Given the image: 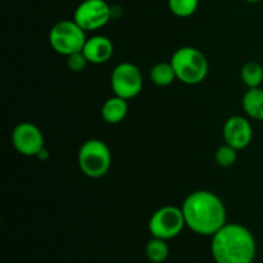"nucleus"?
Here are the masks:
<instances>
[{"label": "nucleus", "mask_w": 263, "mask_h": 263, "mask_svg": "<svg viewBox=\"0 0 263 263\" xmlns=\"http://www.w3.org/2000/svg\"><path fill=\"white\" fill-rule=\"evenodd\" d=\"M185 223L193 233L213 236L226 225V207L221 198L208 190H195L185 198L181 205Z\"/></svg>", "instance_id": "f257e3e1"}, {"label": "nucleus", "mask_w": 263, "mask_h": 263, "mask_svg": "<svg viewBox=\"0 0 263 263\" xmlns=\"http://www.w3.org/2000/svg\"><path fill=\"white\" fill-rule=\"evenodd\" d=\"M211 238V253L216 263H253L256 259V239L240 223H226Z\"/></svg>", "instance_id": "f03ea898"}, {"label": "nucleus", "mask_w": 263, "mask_h": 263, "mask_svg": "<svg viewBox=\"0 0 263 263\" xmlns=\"http://www.w3.org/2000/svg\"><path fill=\"white\" fill-rule=\"evenodd\" d=\"M176 79L185 85H198L208 74V61L204 54L194 46L179 48L171 57Z\"/></svg>", "instance_id": "7ed1b4c3"}, {"label": "nucleus", "mask_w": 263, "mask_h": 263, "mask_svg": "<svg viewBox=\"0 0 263 263\" xmlns=\"http://www.w3.org/2000/svg\"><path fill=\"white\" fill-rule=\"evenodd\" d=\"M77 163L82 174L90 179L105 176L112 166L109 146L100 139H89L80 146Z\"/></svg>", "instance_id": "20e7f679"}, {"label": "nucleus", "mask_w": 263, "mask_h": 263, "mask_svg": "<svg viewBox=\"0 0 263 263\" xmlns=\"http://www.w3.org/2000/svg\"><path fill=\"white\" fill-rule=\"evenodd\" d=\"M86 40V32L73 20L59 21L49 32V44L51 49L64 57L82 51Z\"/></svg>", "instance_id": "39448f33"}, {"label": "nucleus", "mask_w": 263, "mask_h": 263, "mask_svg": "<svg viewBox=\"0 0 263 263\" xmlns=\"http://www.w3.org/2000/svg\"><path fill=\"white\" fill-rule=\"evenodd\" d=\"M186 226L181 207L164 205L157 210L149 220L148 229L153 238L170 240L181 234Z\"/></svg>", "instance_id": "423d86ee"}, {"label": "nucleus", "mask_w": 263, "mask_h": 263, "mask_svg": "<svg viewBox=\"0 0 263 263\" xmlns=\"http://www.w3.org/2000/svg\"><path fill=\"white\" fill-rule=\"evenodd\" d=\"M144 80L138 66L130 62L117 64L110 74V87L113 94L126 100L134 99L143 90Z\"/></svg>", "instance_id": "0eeeda50"}, {"label": "nucleus", "mask_w": 263, "mask_h": 263, "mask_svg": "<svg viewBox=\"0 0 263 263\" xmlns=\"http://www.w3.org/2000/svg\"><path fill=\"white\" fill-rule=\"evenodd\" d=\"M110 17L112 9L105 0H84L73 13V21L85 32L100 30L109 22Z\"/></svg>", "instance_id": "6e6552de"}, {"label": "nucleus", "mask_w": 263, "mask_h": 263, "mask_svg": "<svg viewBox=\"0 0 263 263\" xmlns=\"http://www.w3.org/2000/svg\"><path fill=\"white\" fill-rule=\"evenodd\" d=\"M12 143L15 151L25 157H37L45 148L43 131L31 122H21L13 128Z\"/></svg>", "instance_id": "1a4fd4ad"}, {"label": "nucleus", "mask_w": 263, "mask_h": 263, "mask_svg": "<svg viewBox=\"0 0 263 263\" xmlns=\"http://www.w3.org/2000/svg\"><path fill=\"white\" fill-rule=\"evenodd\" d=\"M223 140L238 151L246 149L253 139V127L244 116H233L228 118L222 128Z\"/></svg>", "instance_id": "9d476101"}, {"label": "nucleus", "mask_w": 263, "mask_h": 263, "mask_svg": "<svg viewBox=\"0 0 263 263\" xmlns=\"http://www.w3.org/2000/svg\"><path fill=\"white\" fill-rule=\"evenodd\" d=\"M82 53L86 57L87 62L91 64L107 63L115 53V45L107 36L94 35L85 43Z\"/></svg>", "instance_id": "9b49d317"}, {"label": "nucleus", "mask_w": 263, "mask_h": 263, "mask_svg": "<svg viewBox=\"0 0 263 263\" xmlns=\"http://www.w3.org/2000/svg\"><path fill=\"white\" fill-rule=\"evenodd\" d=\"M128 113V103L123 98L113 95L107 99L102 107V117L109 125H117L126 118Z\"/></svg>", "instance_id": "f8f14e48"}, {"label": "nucleus", "mask_w": 263, "mask_h": 263, "mask_svg": "<svg viewBox=\"0 0 263 263\" xmlns=\"http://www.w3.org/2000/svg\"><path fill=\"white\" fill-rule=\"evenodd\" d=\"M241 108L247 117L254 121H263V89H248L241 99Z\"/></svg>", "instance_id": "ddd939ff"}, {"label": "nucleus", "mask_w": 263, "mask_h": 263, "mask_svg": "<svg viewBox=\"0 0 263 263\" xmlns=\"http://www.w3.org/2000/svg\"><path fill=\"white\" fill-rule=\"evenodd\" d=\"M151 81L159 87L170 86L176 79V73L171 62H159L154 64L149 72Z\"/></svg>", "instance_id": "4468645a"}, {"label": "nucleus", "mask_w": 263, "mask_h": 263, "mask_svg": "<svg viewBox=\"0 0 263 263\" xmlns=\"http://www.w3.org/2000/svg\"><path fill=\"white\" fill-rule=\"evenodd\" d=\"M240 79L248 89L261 87L263 82V67L258 62H247L240 71Z\"/></svg>", "instance_id": "2eb2a0df"}, {"label": "nucleus", "mask_w": 263, "mask_h": 263, "mask_svg": "<svg viewBox=\"0 0 263 263\" xmlns=\"http://www.w3.org/2000/svg\"><path fill=\"white\" fill-rule=\"evenodd\" d=\"M145 254L152 263H163L170 256V248L167 240L159 238H152L145 247Z\"/></svg>", "instance_id": "dca6fc26"}, {"label": "nucleus", "mask_w": 263, "mask_h": 263, "mask_svg": "<svg viewBox=\"0 0 263 263\" xmlns=\"http://www.w3.org/2000/svg\"><path fill=\"white\" fill-rule=\"evenodd\" d=\"M199 7V0H168L172 14L179 18H187L194 14Z\"/></svg>", "instance_id": "f3484780"}, {"label": "nucleus", "mask_w": 263, "mask_h": 263, "mask_svg": "<svg viewBox=\"0 0 263 263\" xmlns=\"http://www.w3.org/2000/svg\"><path fill=\"white\" fill-rule=\"evenodd\" d=\"M236 159H238V149L229 145V144L225 143L216 151L215 161L222 168H228V167L235 164Z\"/></svg>", "instance_id": "a211bd4d"}, {"label": "nucleus", "mask_w": 263, "mask_h": 263, "mask_svg": "<svg viewBox=\"0 0 263 263\" xmlns=\"http://www.w3.org/2000/svg\"><path fill=\"white\" fill-rule=\"evenodd\" d=\"M67 61V67H68L69 71L72 72H81L86 68V66L89 64L86 57L82 51H79V53H73L71 55L66 57Z\"/></svg>", "instance_id": "6ab92c4d"}, {"label": "nucleus", "mask_w": 263, "mask_h": 263, "mask_svg": "<svg viewBox=\"0 0 263 263\" xmlns=\"http://www.w3.org/2000/svg\"><path fill=\"white\" fill-rule=\"evenodd\" d=\"M244 2H247V3H252V4H254V3H259V2H263V0H244Z\"/></svg>", "instance_id": "aec40b11"}]
</instances>
